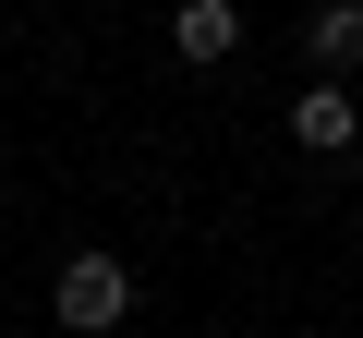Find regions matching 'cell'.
<instances>
[{"instance_id":"obj_1","label":"cell","mask_w":363,"mask_h":338,"mask_svg":"<svg viewBox=\"0 0 363 338\" xmlns=\"http://www.w3.org/2000/svg\"><path fill=\"white\" fill-rule=\"evenodd\" d=\"M49 314H61L73 338H109V326L133 314V266H121V254H97V242H85V254H61V278H49Z\"/></svg>"},{"instance_id":"obj_2","label":"cell","mask_w":363,"mask_h":338,"mask_svg":"<svg viewBox=\"0 0 363 338\" xmlns=\"http://www.w3.org/2000/svg\"><path fill=\"white\" fill-rule=\"evenodd\" d=\"M291 145H303V157H351V145H363V97H351V85H303V97H291Z\"/></svg>"},{"instance_id":"obj_3","label":"cell","mask_w":363,"mask_h":338,"mask_svg":"<svg viewBox=\"0 0 363 338\" xmlns=\"http://www.w3.org/2000/svg\"><path fill=\"white\" fill-rule=\"evenodd\" d=\"M303 61H315V85H351L363 73V0H315V13H303Z\"/></svg>"},{"instance_id":"obj_4","label":"cell","mask_w":363,"mask_h":338,"mask_svg":"<svg viewBox=\"0 0 363 338\" xmlns=\"http://www.w3.org/2000/svg\"><path fill=\"white\" fill-rule=\"evenodd\" d=\"M169 49L194 61V73L230 61V49H242V0H182V13H169Z\"/></svg>"},{"instance_id":"obj_5","label":"cell","mask_w":363,"mask_h":338,"mask_svg":"<svg viewBox=\"0 0 363 338\" xmlns=\"http://www.w3.org/2000/svg\"><path fill=\"white\" fill-rule=\"evenodd\" d=\"M327 338H339V326H327Z\"/></svg>"}]
</instances>
